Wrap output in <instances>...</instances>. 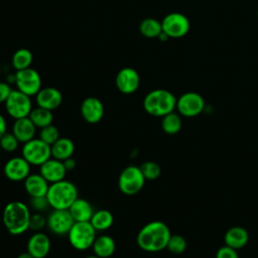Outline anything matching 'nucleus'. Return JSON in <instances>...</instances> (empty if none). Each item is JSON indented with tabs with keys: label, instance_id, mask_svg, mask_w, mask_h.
I'll use <instances>...</instances> for the list:
<instances>
[{
	"label": "nucleus",
	"instance_id": "nucleus-1",
	"mask_svg": "<svg viewBox=\"0 0 258 258\" xmlns=\"http://www.w3.org/2000/svg\"><path fill=\"white\" fill-rule=\"evenodd\" d=\"M170 236V230L165 223L152 221L140 229L136 242L143 251L158 252L166 248Z\"/></svg>",
	"mask_w": 258,
	"mask_h": 258
},
{
	"label": "nucleus",
	"instance_id": "nucleus-2",
	"mask_svg": "<svg viewBox=\"0 0 258 258\" xmlns=\"http://www.w3.org/2000/svg\"><path fill=\"white\" fill-rule=\"evenodd\" d=\"M29 207L19 201L8 203L2 214V221L6 230L11 235H21L29 229L30 220Z\"/></svg>",
	"mask_w": 258,
	"mask_h": 258
},
{
	"label": "nucleus",
	"instance_id": "nucleus-3",
	"mask_svg": "<svg viewBox=\"0 0 258 258\" xmlns=\"http://www.w3.org/2000/svg\"><path fill=\"white\" fill-rule=\"evenodd\" d=\"M175 96L164 89H156L149 92L143 100L144 110L151 116L163 117L176 108Z\"/></svg>",
	"mask_w": 258,
	"mask_h": 258
},
{
	"label": "nucleus",
	"instance_id": "nucleus-4",
	"mask_svg": "<svg viewBox=\"0 0 258 258\" xmlns=\"http://www.w3.org/2000/svg\"><path fill=\"white\" fill-rule=\"evenodd\" d=\"M78 188L72 181L62 179L49 183L46 199L50 208L54 210H69L71 205L78 199Z\"/></svg>",
	"mask_w": 258,
	"mask_h": 258
},
{
	"label": "nucleus",
	"instance_id": "nucleus-5",
	"mask_svg": "<svg viewBox=\"0 0 258 258\" xmlns=\"http://www.w3.org/2000/svg\"><path fill=\"white\" fill-rule=\"evenodd\" d=\"M97 237V231L91 222H75L68 238L71 246L78 251H85L92 248Z\"/></svg>",
	"mask_w": 258,
	"mask_h": 258
},
{
	"label": "nucleus",
	"instance_id": "nucleus-6",
	"mask_svg": "<svg viewBox=\"0 0 258 258\" xmlns=\"http://www.w3.org/2000/svg\"><path fill=\"white\" fill-rule=\"evenodd\" d=\"M145 180L139 166L128 165L121 171L118 177V187L124 195L133 196L143 188Z\"/></svg>",
	"mask_w": 258,
	"mask_h": 258
},
{
	"label": "nucleus",
	"instance_id": "nucleus-7",
	"mask_svg": "<svg viewBox=\"0 0 258 258\" xmlns=\"http://www.w3.org/2000/svg\"><path fill=\"white\" fill-rule=\"evenodd\" d=\"M21 153L30 165L40 166L51 157V148L40 138H33L23 143Z\"/></svg>",
	"mask_w": 258,
	"mask_h": 258
},
{
	"label": "nucleus",
	"instance_id": "nucleus-8",
	"mask_svg": "<svg viewBox=\"0 0 258 258\" xmlns=\"http://www.w3.org/2000/svg\"><path fill=\"white\" fill-rule=\"evenodd\" d=\"M4 104L6 112L14 120L28 117L32 110L30 97L18 90H12Z\"/></svg>",
	"mask_w": 258,
	"mask_h": 258
},
{
	"label": "nucleus",
	"instance_id": "nucleus-9",
	"mask_svg": "<svg viewBox=\"0 0 258 258\" xmlns=\"http://www.w3.org/2000/svg\"><path fill=\"white\" fill-rule=\"evenodd\" d=\"M14 82L17 90L29 97L36 95L41 89V78L37 71L32 68L16 71Z\"/></svg>",
	"mask_w": 258,
	"mask_h": 258
},
{
	"label": "nucleus",
	"instance_id": "nucleus-10",
	"mask_svg": "<svg viewBox=\"0 0 258 258\" xmlns=\"http://www.w3.org/2000/svg\"><path fill=\"white\" fill-rule=\"evenodd\" d=\"M162 32H164L168 37L179 38L184 36L189 30V20L181 13L172 12L162 19L161 21Z\"/></svg>",
	"mask_w": 258,
	"mask_h": 258
},
{
	"label": "nucleus",
	"instance_id": "nucleus-11",
	"mask_svg": "<svg viewBox=\"0 0 258 258\" xmlns=\"http://www.w3.org/2000/svg\"><path fill=\"white\" fill-rule=\"evenodd\" d=\"M204 108V98L195 92L184 93L176 100V109L184 117H195L201 114Z\"/></svg>",
	"mask_w": 258,
	"mask_h": 258
},
{
	"label": "nucleus",
	"instance_id": "nucleus-12",
	"mask_svg": "<svg viewBox=\"0 0 258 258\" xmlns=\"http://www.w3.org/2000/svg\"><path fill=\"white\" fill-rule=\"evenodd\" d=\"M75 220L69 210H54L46 217V226L55 235H68Z\"/></svg>",
	"mask_w": 258,
	"mask_h": 258
},
{
	"label": "nucleus",
	"instance_id": "nucleus-13",
	"mask_svg": "<svg viewBox=\"0 0 258 258\" xmlns=\"http://www.w3.org/2000/svg\"><path fill=\"white\" fill-rule=\"evenodd\" d=\"M30 163L24 157L14 156L5 162L3 172L9 180L21 181L30 174Z\"/></svg>",
	"mask_w": 258,
	"mask_h": 258
},
{
	"label": "nucleus",
	"instance_id": "nucleus-14",
	"mask_svg": "<svg viewBox=\"0 0 258 258\" xmlns=\"http://www.w3.org/2000/svg\"><path fill=\"white\" fill-rule=\"evenodd\" d=\"M115 84L117 89L126 95L137 91L140 85V77L136 70L132 68H124L120 70L116 76Z\"/></svg>",
	"mask_w": 258,
	"mask_h": 258
},
{
	"label": "nucleus",
	"instance_id": "nucleus-15",
	"mask_svg": "<svg viewBox=\"0 0 258 258\" xmlns=\"http://www.w3.org/2000/svg\"><path fill=\"white\" fill-rule=\"evenodd\" d=\"M81 115L86 122L96 124L104 116V105L98 98L88 97L81 104Z\"/></svg>",
	"mask_w": 258,
	"mask_h": 258
},
{
	"label": "nucleus",
	"instance_id": "nucleus-16",
	"mask_svg": "<svg viewBox=\"0 0 258 258\" xmlns=\"http://www.w3.org/2000/svg\"><path fill=\"white\" fill-rule=\"evenodd\" d=\"M50 239L43 232H34L28 239L26 251L29 252L33 258H45L50 251Z\"/></svg>",
	"mask_w": 258,
	"mask_h": 258
},
{
	"label": "nucleus",
	"instance_id": "nucleus-17",
	"mask_svg": "<svg viewBox=\"0 0 258 258\" xmlns=\"http://www.w3.org/2000/svg\"><path fill=\"white\" fill-rule=\"evenodd\" d=\"M67 171L68 170L64 167L63 161L53 157H50L39 166V173L49 183H53L64 179Z\"/></svg>",
	"mask_w": 258,
	"mask_h": 258
},
{
	"label": "nucleus",
	"instance_id": "nucleus-18",
	"mask_svg": "<svg viewBox=\"0 0 258 258\" xmlns=\"http://www.w3.org/2000/svg\"><path fill=\"white\" fill-rule=\"evenodd\" d=\"M35 96L37 106L50 111L57 109L62 102L61 93L52 87L41 88Z\"/></svg>",
	"mask_w": 258,
	"mask_h": 258
},
{
	"label": "nucleus",
	"instance_id": "nucleus-19",
	"mask_svg": "<svg viewBox=\"0 0 258 258\" xmlns=\"http://www.w3.org/2000/svg\"><path fill=\"white\" fill-rule=\"evenodd\" d=\"M23 181L24 189L30 198L46 196L49 182L40 173H30Z\"/></svg>",
	"mask_w": 258,
	"mask_h": 258
},
{
	"label": "nucleus",
	"instance_id": "nucleus-20",
	"mask_svg": "<svg viewBox=\"0 0 258 258\" xmlns=\"http://www.w3.org/2000/svg\"><path fill=\"white\" fill-rule=\"evenodd\" d=\"M36 131L35 125L29 119V117H24L14 120L12 126V133L19 140L20 143H25L34 138Z\"/></svg>",
	"mask_w": 258,
	"mask_h": 258
},
{
	"label": "nucleus",
	"instance_id": "nucleus-21",
	"mask_svg": "<svg viewBox=\"0 0 258 258\" xmlns=\"http://www.w3.org/2000/svg\"><path fill=\"white\" fill-rule=\"evenodd\" d=\"M225 244L235 250L243 248L249 241V234L247 230L240 226L230 228L224 236Z\"/></svg>",
	"mask_w": 258,
	"mask_h": 258
},
{
	"label": "nucleus",
	"instance_id": "nucleus-22",
	"mask_svg": "<svg viewBox=\"0 0 258 258\" xmlns=\"http://www.w3.org/2000/svg\"><path fill=\"white\" fill-rule=\"evenodd\" d=\"M69 212L75 222H90L95 211L87 200L78 198L69 208Z\"/></svg>",
	"mask_w": 258,
	"mask_h": 258
},
{
	"label": "nucleus",
	"instance_id": "nucleus-23",
	"mask_svg": "<svg viewBox=\"0 0 258 258\" xmlns=\"http://www.w3.org/2000/svg\"><path fill=\"white\" fill-rule=\"evenodd\" d=\"M92 248L94 251V255L100 258H108L114 254L116 244L111 236L100 235L96 237Z\"/></svg>",
	"mask_w": 258,
	"mask_h": 258
},
{
	"label": "nucleus",
	"instance_id": "nucleus-24",
	"mask_svg": "<svg viewBox=\"0 0 258 258\" xmlns=\"http://www.w3.org/2000/svg\"><path fill=\"white\" fill-rule=\"evenodd\" d=\"M51 157L58 160H66L73 156L75 152V144L72 139L59 137L51 146Z\"/></svg>",
	"mask_w": 258,
	"mask_h": 258
},
{
	"label": "nucleus",
	"instance_id": "nucleus-25",
	"mask_svg": "<svg viewBox=\"0 0 258 258\" xmlns=\"http://www.w3.org/2000/svg\"><path fill=\"white\" fill-rule=\"evenodd\" d=\"M90 222L97 232H103L111 228L114 222V217L112 213L108 210H98L94 212Z\"/></svg>",
	"mask_w": 258,
	"mask_h": 258
},
{
	"label": "nucleus",
	"instance_id": "nucleus-26",
	"mask_svg": "<svg viewBox=\"0 0 258 258\" xmlns=\"http://www.w3.org/2000/svg\"><path fill=\"white\" fill-rule=\"evenodd\" d=\"M28 117L32 121V123L35 125V127L40 129L52 124V121H53L52 111L38 107V106L37 108H34V109L32 108Z\"/></svg>",
	"mask_w": 258,
	"mask_h": 258
},
{
	"label": "nucleus",
	"instance_id": "nucleus-27",
	"mask_svg": "<svg viewBox=\"0 0 258 258\" xmlns=\"http://www.w3.org/2000/svg\"><path fill=\"white\" fill-rule=\"evenodd\" d=\"M139 31L148 38H155L162 32L161 22L155 18H145L139 24Z\"/></svg>",
	"mask_w": 258,
	"mask_h": 258
},
{
	"label": "nucleus",
	"instance_id": "nucleus-28",
	"mask_svg": "<svg viewBox=\"0 0 258 258\" xmlns=\"http://www.w3.org/2000/svg\"><path fill=\"white\" fill-rule=\"evenodd\" d=\"M181 119L180 116L176 113L171 112L162 117L161 120V128L164 133L168 135H174L179 132L181 128Z\"/></svg>",
	"mask_w": 258,
	"mask_h": 258
},
{
	"label": "nucleus",
	"instance_id": "nucleus-29",
	"mask_svg": "<svg viewBox=\"0 0 258 258\" xmlns=\"http://www.w3.org/2000/svg\"><path fill=\"white\" fill-rule=\"evenodd\" d=\"M32 53L26 48H19L12 56V66L16 71L30 68L32 62Z\"/></svg>",
	"mask_w": 258,
	"mask_h": 258
},
{
	"label": "nucleus",
	"instance_id": "nucleus-30",
	"mask_svg": "<svg viewBox=\"0 0 258 258\" xmlns=\"http://www.w3.org/2000/svg\"><path fill=\"white\" fill-rule=\"evenodd\" d=\"M166 249L172 254H181L186 249V240L181 235H171L168 240Z\"/></svg>",
	"mask_w": 258,
	"mask_h": 258
},
{
	"label": "nucleus",
	"instance_id": "nucleus-31",
	"mask_svg": "<svg viewBox=\"0 0 258 258\" xmlns=\"http://www.w3.org/2000/svg\"><path fill=\"white\" fill-rule=\"evenodd\" d=\"M139 167L145 179H148V180L156 179L161 173V168L159 164L154 161H145Z\"/></svg>",
	"mask_w": 258,
	"mask_h": 258
},
{
	"label": "nucleus",
	"instance_id": "nucleus-32",
	"mask_svg": "<svg viewBox=\"0 0 258 258\" xmlns=\"http://www.w3.org/2000/svg\"><path fill=\"white\" fill-rule=\"evenodd\" d=\"M19 140L12 132H6L0 137V147L6 152H14L19 146Z\"/></svg>",
	"mask_w": 258,
	"mask_h": 258
},
{
	"label": "nucleus",
	"instance_id": "nucleus-33",
	"mask_svg": "<svg viewBox=\"0 0 258 258\" xmlns=\"http://www.w3.org/2000/svg\"><path fill=\"white\" fill-rule=\"evenodd\" d=\"M59 131L58 129L50 124L46 127H43L40 129V132H39V138L44 141L46 144L48 145H52L58 138H59Z\"/></svg>",
	"mask_w": 258,
	"mask_h": 258
},
{
	"label": "nucleus",
	"instance_id": "nucleus-34",
	"mask_svg": "<svg viewBox=\"0 0 258 258\" xmlns=\"http://www.w3.org/2000/svg\"><path fill=\"white\" fill-rule=\"evenodd\" d=\"M46 226V218L41 213L31 214L29 220V230L33 232H41V230Z\"/></svg>",
	"mask_w": 258,
	"mask_h": 258
},
{
	"label": "nucleus",
	"instance_id": "nucleus-35",
	"mask_svg": "<svg viewBox=\"0 0 258 258\" xmlns=\"http://www.w3.org/2000/svg\"><path fill=\"white\" fill-rule=\"evenodd\" d=\"M30 206L37 213H42L46 211L48 208H50L46 196L30 198Z\"/></svg>",
	"mask_w": 258,
	"mask_h": 258
},
{
	"label": "nucleus",
	"instance_id": "nucleus-36",
	"mask_svg": "<svg viewBox=\"0 0 258 258\" xmlns=\"http://www.w3.org/2000/svg\"><path fill=\"white\" fill-rule=\"evenodd\" d=\"M216 258H239L237 250L225 245L221 248L216 253Z\"/></svg>",
	"mask_w": 258,
	"mask_h": 258
},
{
	"label": "nucleus",
	"instance_id": "nucleus-37",
	"mask_svg": "<svg viewBox=\"0 0 258 258\" xmlns=\"http://www.w3.org/2000/svg\"><path fill=\"white\" fill-rule=\"evenodd\" d=\"M11 88L7 83L0 82V104L5 103L11 93Z\"/></svg>",
	"mask_w": 258,
	"mask_h": 258
},
{
	"label": "nucleus",
	"instance_id": "nucleus-38",
	"mask_svg": "<svg viewBox=\"0 0 258 258\" xmlns=\"http://www.w3.org/2000/svg\"><path fill=\"white\" fill-rule=\"evenodd\" d=\"M63 164H64V167L67 168V170H72L76 167L77 162L73 157H70V158L63 160Z\"/></svg>",
	"mask_w": 258,
	"mask_h": 258
},
{
	"label": "nucleus",
	"instance_id": "nucleus-39",
	"mask_svg": "<svg viewBox=\"0 0 258 258\" xmlns=\"http://www.w3.org/2000/svg\"><path fill=\"white\" fill-rule=\"evenodd\" d=\"M7 132V123L2 114H0V137Z\"/></svg>",
	"mask_w": 258,
	"mask_h": 258
},
{
	"label": "nucleus",
	"instance_id": "nucleus-40",
	"mask_svg": "<svg viewBox=\"0 0 258 258\" xmlns=\"http://www.w3.org/2000/svg\"><path fill=\"white\" fill-rule=\"evenodd\" d=\"M16 258H33V256L29 253V252H22V253H20Z\"/></svg>",
	"mask_w": 258,
	"mask_h": 258
},
{
	"label": "nucleus",
	"instance_id": "nucleus-41",
	"mask_svg": "<svg viewBox=\"0 0 258 258\" xmlns=\"http://www.w3.org/2000/svg\"><path fill=\"white\" fill-rule=\"evenodd\" d=\"M85 258H100V257H98V256H96V255H91V256H87V257H85Z\"/></svg>",
	"mask_w": 258,
	"mask_h": 258
},
{
	"label": "nucleus",
	"instance_id": "nucleus-42",
	"mask_svg": "<svg viewBox=\"0 0 258 258\" xmlns=\"http://www.w3.org/2000/svg\"><path fill=\"white\" fill-rule=\"evenodd\" d=\"M1 150H2V149H1V147H0V153H1Z\"/></svg>",
	"mask_w": 258,
	"mask_h": 258
},
{
	"label": "nucleus",
	"instance_id": "nucleus-43",
	"mask_svg": "<svg viewBox=\"0 0 258 258\" xmlns=\"http://www.w3.org/2000/svg\"><path fill=\"white\" fill-rule=\"evenodd\" d=\"M257 16H258V11H257Z\"/></svg>",
	"mask_w": 258,
	"mask_h": 258
}]
</instances>
